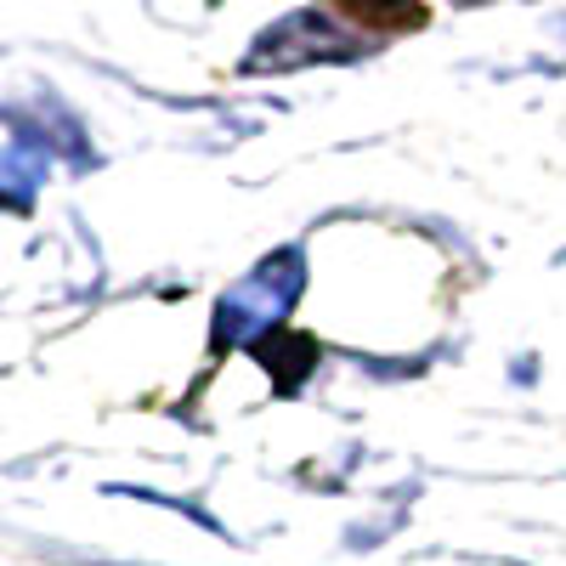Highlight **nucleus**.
Wrapping results in <instances>:
<instances>
[{
  "label": "nucleus",
  "mask_w": 566,
  "mask_h": 566,
  "mask_svg": "<svg viewBox=\"0 0 566 566\" xmlns=\"http://www.w3.org/2000/svg\"><path fill=\"white\" fill-rule=\"evenodd\" d=\"M357 52V40L340 34L335 23H328L323 12H295L290 23H277L261 45H255V57L250 69H290V63H312V57H352Z\"/></svg>",
  "instance_id": "1"
},
{
  "label": "nucleus",
  "mask_w": 566,
  "mask_h": 566,
  "mask_svg": "<svg viewBox=\"0 0 566 566\" xmlns=\"http://www.w3.org/2000/svg\"><path fill=\"white\" fill-rule=\"evenodd\" d=\"M368 7H402V0H368Z\"/></svg>",
  "instance_id": "2"
}]
</instances>
